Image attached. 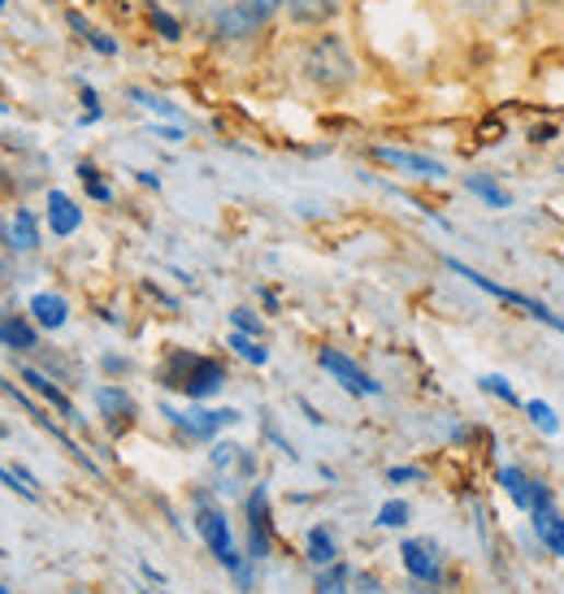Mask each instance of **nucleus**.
I'll return each instance as SVG.
<instances>
[{"instance_id":"dca6fc26","label":"nucleus","mask_w":564,"mask_h":594,"mask_svg":"<svg viewBox=\"0 0 564 594\" xmlns=\"http://www.w3.org/2000/svg\"><path fill=\"white\" fill-rule=\"evenodd\" d=\"M309 560L318 564V569H331L338 560V547H335V538H331V529H309Z\"/></svg>"},{"instance_id":"1a4fd4ad","label":"nucleus","mask_w":564,"mask_h":594,"mask_svg":"<svg viewBox=\"0 0 564 594\" xmlns=\"http://www.w3.org/2000/svg\"><path fill=\"white\" fill-rule=\"evenodd\" d=\"M174 426H183L192 439H214L222 426H234L239 412L234 408H222V412H165Z\"/></svg>"},{"instance_id":"bb28decb","label":"nucleus","mask_w":564,"mask_h":594,"mask_svg":"<svg viewBox=\"0 0 564 594\" xmlns=\"http://www.w3.org/2000/svg\"><path fill=\"white\" fill-rule=\"evenodd\" d=\"M343 582H347V564H331V573L318 582V594H343Z\"/></svg>"},{"instance_id":"9b49d317","label":"nucleus","mask_w":564,"mask_h":594,"mask_svg":"<svg viewBox=\"0 0 564 594\" xmlns=\"http://www.w3.org/2000/svg\"><path fill=\"white\" fill-rule=\"evenodd\" d=\"M378 161H387V165H395V170H413V174H426V178L444 174V165H439V161H430V156H417V152H400V148H378Z\"/></svg>"},{"instance_id":"ddd939ff","label":"nucleus","mask_w":564,"mask_h":594,"mask_svg":"<svg viewBox=\"0 0 564 594\" xmlns=\"http://www.w3.org/2000/svg\"><path fill=\"white\" fill-rule=\"evenodd\" d=\"M31 313H35V322L48 326V330H61V326H66V300H61V295H35V300H31Z\"/></svg>"},{"instance_id":"5701e85b","label":"nucleus","mask_w":564,"mask_h":594,"mask_svg":"<svg viewBox=\"0 0 564 594\" xmlns=\"http://www.w3.org/2000/svg\"><path fill=\"white\" fill-rule=\"evenodd\" d=\"M0 481H9L13 490H22L26 499H39V486H35V477L26 474V469H18V465H13V469H0Z\"/></svg>"},{"instance_id":"423d86ee","label":"nucleus","mask_w":564,"mask_h":594,"mask_svg":"<svg viewBox=\"0 0 564 594\" xmlns=\"http://www.w3.org/2000/svg\"><path fill=\"white\" fill-rule=\"evenodd\" d=\"M400 556H404V569H408L417 582H439L444 556H439V547H435L430 538H404Z\"/></svg>"},{"instance_id":"cd10ccee","label":"nucleus","mask_w":564,"mask_h":594,"mask_svg":"<svg viewBox=\"0 0 564 594\" xmlns=\"http://www.w3.org/2000/svg\"><path fill=\"white\" fill-rule=\"evenodd\" d=\"M230 322H234V330H243V335H261V322H256V313H252V308H234V313H230Z\"/></svg>"},{"instance_id":"412c9836","label":"nucleus","mask_w":564,"mask_h":594,"mask_svg":"<svg viewBox=\"0 0 564 594\" xmlns=\"http://www.w3.org/2000/svg\"><path fill=\"white\" fill-rule=\"evenodd\" d=\"M230 348L248 360V364H265V360H269V352H265V348H261L252 335H243V330H234V335H230Z\"/></svg>"},{"instance_id":"0eeeda50","label":"nucleus","mask_w":564,"mask_h":594,"mask_svg":"<svg viewBox=\"0 0 564 594\" xmlns=\"http://www.w3.org/2000/svg\"><path fill=\"white\" fill-rule=\"evenodd\" d=\"M248 551H252V560L269 556V494H265V486H256L248 499Z\"/></svg>"},{"instance_id":"2eb2a0df","label":"nucleus","mask_w":564,"mask_h":594,"mask_svg":"<svg viewBox=\"0 0 564 594\" xmlns=\"http://www.w3.org/2000/svg\"><path fill=\"white\" fill-rule=\"evenodd\" d=\"M287 13L296 22H304V26H313V22L335 18V0H287Z\"/></svg>"},{"instance_id":"7c9ffc66","label":"nucleus","mask_w":564,"mask_h":594,"mask_svg":"<svg viewBox=\"0 0 564 594\" xmlns=\"http://www.w3.org/2000/svg\"><path fill=\"white\" fill-rule=\"evenodd\" d=\"M417 469H391V474H387V481H417Z\"/></svg>"},{"instance_id":"4468645a","label":"nucleus","mask_w":564,"mask_h":594,"mask_svg":"<svg viewBox=\"0 0 564 594\" xmlns=\"http://www.w3.org/2000/svg\"><path fill=\"white\" fill-rule=\"evenodd\" d=\"M96 404L105 408V417H110L113 426H117V421H130V417H135V404H130V395H126V391L101 386V391H96Z\"/></svg>"},{"instance_id":"f8f14e48","label":"nucleus","mask_w":564,"mask_h":594,"mask_svg":"<svg viewBox=\"0 0 564 594\" xmlns=\"http://www.w3.org/2000/svg\"><path fill=\"white\" fill-rule=\"evenodd\" d=\"M22 382H31V391H39V395L61 412V417H70V421H74V404H70V399H66V395H61V391L39 373V369H22Z\"/></svg>"},{"instance_id":"f257e3e1","label":"nucleus","mask_w":564,"mask_h":594,"mask_svg":"<svg viewBox=\"0 0 564 594\" xmlns=\"http://www.w3.org/2000/svg\"><path fill=\"white\" fill-rule=\"evenodd\" d=\"M300 74L322 92H343L356 79V61H352V53L343 48L338 35H318L300 53Z\"/></svg>"},{"instance_id":"a211bd4d","label":"nucleus","mask_w":564,"mask_h":594,"mask_svg":"<svg viewBox=\"0 0 564 594\" xmlns=\"http://www.w3.org/2000/svg\"><path fill=\"white\" fill-rule=\"evenodd\" d=\"M9 238H13V247H22V252H31V247H39V226H35V218L22 209V213H13V222H9Z\"/></svg>"},{"instance_id":"a878e982","label":"nucleus","mask_w":564,"mask_h":594,"mask_svg":"<svg viewBox=\"0 0 564 594\" xmlns=\"http://www.w3.org/2000/svg\"><path fill=\"white\" fill-rule=\"evenodd\" d=\"M539 538H543V547L552 551V556H564V521L556 516L548 529H539Z\"/></svg>"},{"instance_id":"2f4dec72","label":"nucleus","mask_w":564,"mask_h":594,"mask_svg":"<svg viewBox=\"0 0 564 594\" xmlns=\"http://www.w3.org/2000/svg\"><path fill=\"white\" fill-rule=\"evenodd\" d=\"M0 9H4V0H0Z\"/></svg>"},{"instance_id":"f3484780","label":"nucleus","mask_w":564,"mask_h":594,"mask_svg":"<svg viewBox=\"0 0 564 594\" xmlns=\"http://www.w3.org/2000/svg\"><path fill=\"white\" fill-rule=\"evenodd\" d=\"M499 486L508 490V499L517 508H530V494H534V481L521 474V469H499Z\"/></svg>"},{"instance_id":"c85d7f7f","label":"nucleus","mask_w":564,"mask_h":594,"mask_svg":"<svg viewBox=\"0 0 564 594\" xmlns=\"http://www.w3.org/2000/svg\"><path fill=\"white\" fill-rule=\"evenodd\" d=\"M79 174H83V183H88V191H92L96 200H110V187L96 178V170H92V165H79Z\"/></svg>"},{"instance_id":"aec40b11","label":"nucleus","mask_w":564,"mask_h":594,"mask_svg":"<svg viewBox=\"0 0 564 594\" xmlns=\"http://www.w3.org/2000/svg\"><path fill=\"white\" fill-rule=\"evenodd\" d=\"M473 196H482L491 209H508V191H499L491 178H482V174H469V183H464Z\"/></svg>"},{"instance_id":"f03ea898","label":"nucleus","mask_w":564,"mask_h":594,"mask_svg":"<svg viewBox=\"0 0 564 594\" xmlns=\"http://www.w3.org/2000/svg\"><path fill=\"white\" fill-rule=\"evenodd\" d=\"M161 377H165V386L183 391L187 399H209V395L222 391L226 369L209 357H187V352H179V357L161 369Z\"/></svg>"},{"instance_id":"4be33fe9","label":"nucleus","mask_w":564,"mask_h":594,"mask_svg":"<svg viewBox=\"0 0 564 594\" xmlns=\"http://www.w3.org/2000/svg\"><path fill=\"white\" fill-rule=\"evenodd\" d=\"M408 516H413V512H408V503H404V499H391V503H382L378 525H382V529H404V525H408Z\"/></svg>"},{"instance_id":"39448f33","label":"nucleus","mask_w":564,"mask_h":594,"mask_svg":"<svg viewBox=\"0 0 564 594\" xmlns=\"http://www.w3.org/2000/svg\"><path fill=\"white\" fill-rule=\"evenodd\" d=\"M451 269L460 273V278H469L473 287H482L486 295H495V300H504V304H513V308H521V313H530L534 322H543V326H552V330H561L564 335V317H556L548 304H539V300H530V295H521V291H508V287H499V282H491L486 273H477V269H469V265H460V260H448Z\"/></svg>"},{"instance_id":"b1692460","label":"nucleus","mask_w":564,"mask_h":594,"mask_svg":"<svg viewBox=\"0 0 564 594\" xmlns=\"http://www.w3.org/2000/svg\"><path fill=\"white\" fill-rule=\"evenodd\" d=\"M148 13H152V26H157L165 39H179V35H183V26H179V18H174L170 9H161V4H148Z\"/></svg>"},{"instance_id":"473e14b6","label":"nucleus","mask_w":564,"mask_h":594,"mask_svg":"<svg viewBox=\"0 0 564 594\" xmlns=\"http://www.w3.org/2000/svg\"><path fill=\"white\" fill-rule=\"evenodd\" d=\"M0 273H4V265H0Z\"/></svg>"},{"instance_id":"20e7f679","label":"nucleus","mask_w":564,"mask_h":594,"mask_svg":"<svg viewBox=\"0 0 564 594\" xmlns=\"http://www.w3.org/2000/svg\"><path fill=\"white\" fill-rule=\"evenodd\" d=\"M196 529H200V538L209 543V551L218 556V564H226L239 582H248V569H243V560H239V551H234V543H230V521H226L222 508H214L205 494L196 499Z\"/></svg>"},{"instance_id":"6ab92c4d","label":"nucleus","mask_w":564,"mask_h":594,"mask_svg":"<svg viewBox=\"0 0 564 594\" xmlns=\"http://www.w3.org/2000/svg\"><path fill=\"white\" fill-rule=\"evenodd\" d=\"M0 343H9V348H18V352H31V348H35V330L13 317V322L0 326Z\"/></svg>"},{"instance_id":"7ed1b4c3","label":"nucleus","mask_w":564,"mask_h":594,"mask_svg":"<svg viewBox=\"0 0 564 594\" xmlns=\"http://www.w3.org/2000/svg\"><path fill=\"white\" fill-rule=\"evenodd\" d=\"M287 0H218V35L222 39H248L256 35Z\"/></svg>"},{"instance_id":"9d476101","label":"nucleus","mask_w":564,"mask_h":594,"mask_svg":"<svg viewBox=\"0 0 564 594\" xmlns=\"http://www.w3.org/2000/svg\"><path fill=\"white\" fill-rule=\"evenodd\" d=\"M48 226L53 235H74L83 226V209H74V200L66 191H48Z\"/></svg>"},{"instance_id":"6e6552de","label":"nucleus","mask_w":564,"mask_h":594,"mask_svg":"<svg viewBox=\"0 0 564 594\" xmlns=\"http://www.w3.org/2000/svg\"><path fill=\"white\" fill-rule=\"evenodd\" d=\"M318 360H322V369H326V373H335V382H343L352 395H378V391H382V386H378V382H373L356 360H347L343 352H335V348H326Z\"/></svg>"},{"instance_id":"c756f323","label":"nucleus","mask_w":564,"mask_h":594,"mask_svg":"<svg viewBox=\"0 0 564 594\" xmlns=\"http://www.w3.org/2000/svg\"><path fill=\"white\" fill-rule=\"evenodd\" d=\"M482 386L491 391V395H499V399H508V404H517V391L504 382V377H482Z\"/></svg>"},{"instance_id":"393cba45","label":"nucleus","mask_w":564,"mask_h":594,"mask_svg":"<svg viewBox=\"0 0 564 594\" xmlns=\"http://www.w3.org/2000/svg\"><path fill=\"white\" fill-rule=\"evenodd\" d=\"M526 412H530V417H534V426H543L548 434H556V430H561V421H556V412H552V408H548L543 399H530V404H526Z\"/></svg>"}]
</instances>
